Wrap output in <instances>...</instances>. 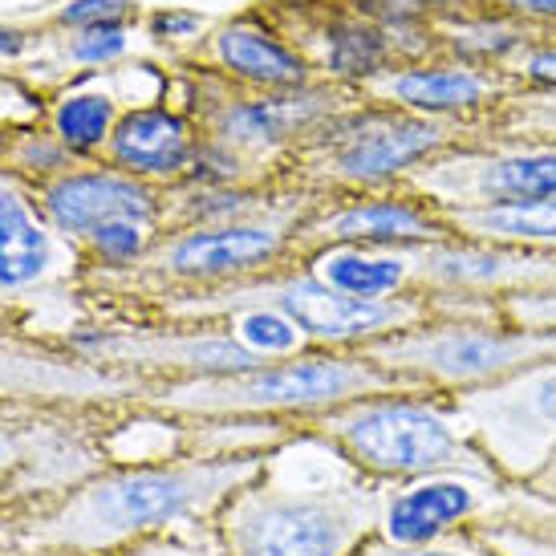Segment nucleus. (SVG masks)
Instances as JSON below:
<instances>
[{
  "label": "nucleus",
  "mask_w": 556,
  "mask_h": 556,
  "mask_svg": "<svg viewBox=\"0 0 556 556\" xmlns=\"http://www.w3.org/2000/svg\"><path fill=\"white\" fill-rule=\"evenodd\" d=\"M434 33H439V53L471 65H492V70H508L511 58L536 37L520 21L500 13L495 4H476L455 16H439Z\"/></svg>",
  "instance_id": "obj_24"
},
{
  "label": "nucleus",
  "mask_w": 556,
  "mask_h": 556,
  "mask_svg": "<svg viewBox=\"0 0 556 556\" xmlns=\"http://www.w3.org/2000/svg\"><path fill=\"white\" fill-rule=\"evenodd\" d=\"M126 49V33L118 25H102V29H86L74 41V58L78 62H114V58H123Z\"/></svg>",
  "instance_id": "obj_38"
},
{
  "label": "nucleus",
  "mask_w": 556,
  "mask_h": 556,
  "mask_svg": "<svg viewBox=\"0 0 556 556\" xmlns=\"http://www.w3.org/2000/svg\"><path fill=\"white\" fill-rule=\"evenodd\" d=\"M200 142L203 135L179 110L147 102V106H130L118 114L106 142V163L142 184H184L200 155Z\"/></svg>",
  "instance_id": "obj_19"
},
{
  "label": "nucleus",
  "mask_w": 556,
  "mask_h": 556,
  "mask_svg": "<svg viewBox=\"0 0 556 556\" xmlns=\"http://www.w3.org/2000/svg\"><path fill=\"white\" fill-rule=\"evenodd\" d=\"M0 556H16L13 544H9V528H4V520H0Z\"/></svg>",
  "instance_id": "obj_43"
},
{
  "label": "nucleus",
  "mask_w": 556,
  "mask_h": 556,
  "mask_svg": "<svg viewBox=\"0 0 556 556\" xmlns=\"http://www.w3.org/2000/svg\"><path fill=\"white\" fill-rule=\"evenodd\" d=\"M264 459H167L102 467L53 504L4 520L16 556H123L130 544L219 508L256 479Z\"/></svg>",
  "instance_id": "obj_1"
},
{
  "label": "nucleus",
  "mask_w": 556,
  "mask_h": 556,
  "mask_svg": "<svg viewBox=\"0 0 556 556\" xmlns=\"http://www.w3.org/2000/svg\"><path fill=\"white\" fill-rule=\"evenodd\" d=\"M325 74L341 86H357L366 90L378 74H387L390 65H399L390 37L366 16H338L325 29Z\"/></svg>",
  "instance_id": "obj_25"
},
{
  "label": "nucleus",
  "mask_w": 556,
  "mask_h": 556,
  "mask_svg": "<svg viewBox=\"0 0 556 556\" xmlns=\"http://www.w3.org/2000/svg\"><path fill=\"white\" fill-rule=\"evenodd\" d=\"M41 216L65 240L86 244L93 228L110 219H147L167 224V195L155 184H142L118 167H70L53 175L37 191Z\"/></svg>",
  "instance_id": "obj_17"
},
{
  "label": "nucleus",
  "mask_w": 556,
  "mask_h": 556,
  "mask_svg": "<svg viewBox=\"0 0 556 556\" xmlns=\"http://www.w3.org/2000/svg\"><path fill=\"white\" fill-rule=\"evenodd\" d=\"M248 289L261 301H277L280 309L301 325V333L309 338L313 350H333V354H366L378 341L394 338V333H402V329H410V325L427 317V301L418 293L390 296V301L345 296L338 289L321 285L301 261H293L289 268L273 273V277L248 280ZM256 296H244V301H256Z\"/></svg>",
  "instance_id": "obj_11"
},
{
  "label": "nucleus",
  "mask_w": 556,
  "mask_h": 556,
  "mask_svg": "<svg viewBox=\"0 0 556 556\" xmlns=\"http://www.w3.org/2000/svg\"><path fill=\"white\" fill-rule=\"evenodd\" d=\"M187 455V422L155 402H123L102 415V459L110 467L167 464Z\"/></svg>",
  "instance_id": "obj_21"
},
{
  "label": "nucleus",
  "mask_w": 556,
  "mask_h": 556,
  "mask_svg": "<svg viewBox=\"0 0 556 556\" xmlns=\"http://www.w3.org/2000/svg\"><path fill=\"white\" fill-rule=\"evenodd\" d=\"M464 139V130L447 123L357 98L313 130L309 142L296 151V170L309 179L317 195L390 191L406 187L418 167H427L434 155Z\"/></svg>",
  "instance_id": "obj_6"
},
{
  "label": "nucleus",
  "mask_w": 556,
  "mask_h": 556,
  "mask_svg": "<svg viewBox=\"0 0 556 556\" xmlns=\"http://www.w3.org/2000/svg\"><path fill=\"white\" fill-rule=\"evenodd\" d=\"M228 556H354L378 536V483L301 422L219 508Z\"/></svg>",
  "instance_id": "obj_2"
},
{
  "label": "nucleus",
  "mask_w": 556,
  "mask_h": 556,
  "mask_svg": "<svg viewBox=\"0 0 556 556\" xmlns=\"http://www.w3.org/2000/svg\"><path fill=\"white\" fill-rule=\"evenodd\" d=\"M345 98L325 86H301V90H273L256 98L216 102L207 114L203 139L228 147L240 163L252 155H273L280 147H305L317 126L338 114Z\"/></svg>",
  "instance_id": "obj_18"
},
{
  "label": "nucleus",
  "mask_w": 556,
  "mask_h": 556,
  "mask_svg": "<svg viewBox=\"0 0 556 556\" xmlns=\"http://www.w3.org/2000/svg\"><path fill=\"white\" fill-rule=\"evenodd\" d=\"M476 4H492V0H476Z\"/></svg>",
  "instance_id": "obj_45"
},
{
  "label": "nucleus",
  "mask_w": 556,
  "mask_h": 556,
  "mask_svg": "<svg viewBox=\"0 0 556 556\" xmlns=\"http://www.w3.org/2000/svg\"><path fill=\"white\" fill-rule=\"evenodd\" d=\"M556 285V256L528 248L471 240L447 232L443 240L418 248V296H455V301H495Z\"/></svg>",
  "instance_id": "obj_16"
},
{
  "label": "nucleus",
  "mask_w": 556,
  "mask_h": 556,
  "mask_svg": "<svg viewBox=\"0 0 556 556\" xmlns=\"http://www.w3.org/2000/svg\"><path fill=\"white\" fill-rule=\"evenodd\" d=\"M528 488H536V492H541L544 500H553V504H556V451L548 455V464H544L541 471H536V476L528 479Z\"/></svg>",
  "instance_id": "obj_41"
},
{
  "label": "nucleus",
  "mask_w": 556,
  "mask_h": 556,
  "mask_svg": "<svg viewBox=\"0 0 556 556\" xmlns=\"http://www.w3.org/2000/svg\"><path fill=\"white\" fill-rule=\"evenodd\" d=\"M451 232L447 216L410 187L390 191H350V195H317L301 219V256L329 244L362 248H422Z\"/></svg>",
  "instance_id": "obj_15"
},
{
  "label": "nucleus",
  "mask_w": 556,
  "mask_h": 556,
  "mask_svg": "<svg viewBox=\"0 0 556 556\" xmlns=\"http://www.w3.org/2000/svg\"><path fill=\"white\" fill-rule=\"evenodd\" d=\"M309 427L333 443L366 479L402 483V479L443 471V467H488L467 427L464 406L427 390H382L366 394L313 418ZM495 467V464H492Z\"/></svg>",
  "instance_id": "obj_4"
},
{
  "label": "nucleus",
  "mask_w": 556,
  "mask_h": 556,
  "mask_svg": "<svg viewBox=\"0 0 556 556\" xmlns=\"http://www.w3.org/2000/svg\"><path fill=\"white\" fill-rule=\"evenodd\" d=\"M402 390L370 354H333V350H305L285 362H261L252 370L219 374V378H187V382H159L142 402H155L179 418H280V422H313L338 410L345 402ZM410 390V387H406Z\"/></svg>",
  "instance_id": "obj_3"
},
{
  "label": "nucleus",
  "mask_w": 556,
  "mask_h": 556,
  "mask_svg": "<svg viewBox=\"0 0 556 556\" xmlns=\"http://www.w3.org/2000/svg\"><path fill=\"white\" fill-rule=\"evenodd\" d=\"M317 191L305 200L280 207L273 216L236 219V224H195V228H167L139 264L147 277L167 285L179 296H203L273 277L289 261H301V219L313 207Z\"/></svg>",
  "instance_id": "obj_7"
},
{
  "label": "nucleus",
  "mask_w": 556,
  "mask_h": 556,
  "mask_svg": "<svg viewBox=\"0 0 556 556\" xmlns=\"http://www.w3.org/2000/svg\"><path fill=\"white\" fill-rule=\"evenodd\" d=\"M525 483L500 467H443L378 488V541L431 548L476 536L520 500Z\"/></svg>",
  "instance_id": "obj_10"
},
{
  "label": "nucleus",
  "mask_w": 556,
  "mask_h": 556,
  "mask_svg": "<svg viewBox=\"0 0 556 556\" xmlns=\"http://www.w3.org/2000/svg\"><path fill=\"white\" fill-rule=\"evenodd\" d=\"M366 354L402 387L459 402L553 357L556 333L508 317H422Z\"/></svg>",
  "instance_id": "obj_5"
},
{
  "label": "nucleus",
  "mask_w": 556,
  "mask_h": 556,
  "mask_svg": "<svg viewBox=\"0 0 556 556\" xmlns=\"http://www.w3.org/2000/svg\"><path fill=\"white\" fill-rule=\"evenodd\" d=\"M102 415L0 399V520L46 508L106 467Z\"/></svg>",
  "instance_id": "obj_8"
},
{
  "label": "nucleus",
  "mask_w": 556,
  "mask_h": 556,
  "mask_svg": "<svg viewBox=\"0 0 556 556\" xmlns=\"http://www.w3.org/2000/svg\"><path fill=\"white\" fill-rule=\"evenodd\" d=\"M427 9H431L434 21H439V16H455V13H464V9H476V0H427Z\"/></svg>",
  "instance_id": "obj_42"
},
{
  "label": "nucleus",
  "mask_w": 556,
  "mask_h": 556,
  "mask_svg": "<svg viewBox=\"0 0 556 556\" xmlns=\"http://www.w3.org/2000/svg\"><path fill=\"white\" fill-rule=\"evenodd\" d=\"M488 135H511V139H556V93L516 90L495 114Z\"/></svg>",
  "instance_id": "obj_32"
},
{
  "label": "nucleus",
  "mask_w": 556,
  "mask_h": 556,
  "mask_svg": "<svg viewBox=\"0 0 556 556\" xmlns=\"http://www.w3.org/2000/svg\"><path fill=\"white\" fill-rule=\"evenodd\" d=\"M126 13H130V0H70L62 21L81 29H102V25H118Z\"/></svg>",
  "instance_id": "obj_37"
},
{
  "label": "nucleus",
  "mask_w": 556,
  "mask_h": 556,
  "mask_svg": "<svg viewBox=\"0 0 556 556\" xmlns=\"http://www.w3.org/2000/svg\"><path fill=\"white\" fill-rule=\"evenodd\" d=\"M187 422V455L195 459H264L268 451L285 443L293 422L280 418H184Z\"/></svg>",
  "instance_id": "obj_26"
},
{
  "label": "nucleus",
  "mask_w": 556,
  "mask_h": 556,
  "mask_svg": "<svg viewBox=\"0 0 556 556\" xmlns=\"http://www.w3.org/2000/svg\"><path fill=\"white\" fill-rule=\"evenodd\" d=\"M313 277L345 296L390 301L418 293V248H362L329 244L301 256Z\"/></svg>",
  "instance_id": "obj_20"
},
{
  "label": "nucleus",
  "mask_w": 556,
  "mask_h": 556,
  "mask_svg": "<svg viewBox=\"0 0 556 556\" xmlns=\"http://www.w3.org/2000/svg\"><path fill=\"white\" fill-rule=\"evenodd\" d=\"M216 62L236 81L256 86L261 93L309 86V62L280 37H273L261 25H248V21H236L216 33Z\"/></svg>",
  "instance_id": "obj_22"
},
{
  "label": "nucleus",
  "mask_w": 556,
  "mask_h": 556,
  "mask_svg": "<svg viewBox=\"0 0 556 556\" xmlns=\"http://www.w3.org/2000/svg\"><path fill=\"white\" fill-rule=\"evenodd\" d=\"M479 451L516 483H528L556 451V354L508 382L459 399Z\"/></svg>",
  "instance_id": "obj_13"
},
{
  "label": "nucleus",
  "mask_w": 556,
  "mask_h": 556,
  "mask_svg": "<svg viewBox=\"0 0 556 556\" xmlns=\"http://www.w3.org/2000/svg\"><path fill=\"white\" fill-rule=\"evenodd\" d=\"M508 78L516 81V90H536V93H556V37H532L508 65Z\"/></svg>",
  "instance_id": "obj_34"
},
{
  "label": "nucleus",
  "mask_w": 556,
  "mask_h": 556,
  "mask_svg": "<svg viewBox=\"0 0 556 556\" xmlns=\"http://www.w3.org/2000/svg\"><path fill=\"white\" fill-rule=\"evenodd\" d=\"M163 224H147V219H110L102 228H93L86 248L102 268H118V273H135L151 248L159 244Z\"/></svg>",
  "instance_id": "obj_31"
},
{
  "label": "nucleus",
  "mask_w": 556,
  "mask_h": 556,
  "mask_svg": "<svg viewBox=\"0 0 556 556\" xmlns=\"http://www.w3.org/2000/svg\"><path fill=\"white\" fill-rule=\"evenodd\" d=\"M516 81L508 70H492V65H471L447 53H434L422 62H399L387 74L362 90V98L382 102V106H399L406 114L431 118V123H447L464 130L467 139L488 135L495 114L504 110Z\"/></svg>",
  "instance_id": "obj_14"
},
{
  "label": "nucleus",
  "mask_w": 556,
  "mask_h": 556,
  "mask_svg": "<svg viewBox=\"0 0 556 556\" xmlns=\"http://www.w3.org/2000/svg\"><path fill=\"white\" fill-rule=\"evenodd\" d=\"M114 123H118V106L106 93H70L53 110V135L70 155L106 151Z\"/></svg>",
  "instance_id": "obj_30"
},
{
  "label": "nucleus",
  "mask_w": 556,
  "mask_h": 556,
  "mask_svg": "<svg viewBox=\"0 0 556 556\" xmlns=\"http://www.w3.org/2000/svg\"><path fill=\"white\" fill-rule=\"evenodd\" d=\"M354 556H495V553L483 548L476 536H464V541H451V544H431V548H402V544H387L374 536V541L362 544Z\"/></svg>",
  "instance_id": "obj_36"
},
{
  "label": "nucleus",
  "mask_w": 556,
  "mask_h": 556,
  "mask_svg": "<svg viewBox=\"0 0 556 556\" xmlns=\"http://www.w3.org/2000/svg\"><path fill=\"white\" fill-rule=\"evenodd\" d=\"M9 49H16V33L0 29V53H9Z\"/></svg>",
  "instance_id": "obj_44"
},
{
  "label": "nucleus",
  "mask_w": 556,
  "mask_h": 556,
  "mask_svg": "<svg viewBox=\"0 0 556 556\" xmlns=\"http://www.w3.org/2000/svg\"><path fill=\"white\" fill-rule=\"evenodd\" d=\"M451 232L492 244L528 248L556 256V200L525 203V207H492V212H459L447 216Z\"/></svg>",
  "instance_id": "obj_27"
},
{
  "label": "nucleus",
  "mask_w": 556,
  "mask_h": 556,
  "mask_svg": "<svg viewBox=\"0 0 556 556\" xmlns=\"http://www.w3.org/2000/svg\"><path fill=\"white\" fill-rule=\"evenodd\" d=\"M78 354L110 366V370L135 374L142 382H187V378H219V374L252 370L261 362L236 345L224 317L216 321H175L151 325V329H118L102 333L93 329L78 338Z\"/></svg>",
  "instance_id": "obj_12"
},
{
  "label": "nucleus",
  "mask_w": 556,
  "mask_h": 556,
  "mask_svg": "<svg viewBox=\"0 0 556 556\" xmlns=\"http://www.w3.org/2000/svg\"><path fill=\"white\" fill-rule=\"evenodd\" d=\"M224 325L236 338V345L244 350L252 362H285L313 350L309 338L301 333V325L280 309L277 301H240L224 313Z\"/></svg>",
  "instance_id": "obj_29"
},
{
  "label": "nucleus",
  "mask_w": 556,
  "mask_h": 556,
  "mask_svg": "<svg viewBox=\"0 0 556 556\" xmlns=\"http://www.w3.org/2000/svg\"><path fill=\"white\" fill-rule=\"evenodd\" d=\"M53 224L21 191L0 187V289L37 285L53 268Z\"/></svg>",
  "instance_id": "obj_23"
},
{
  "label": "nucleus",
  "mask_w": 556,
  "mask_h": 556,
  "mask_svg": "<svg viewBox=\"0 0 556 556\" xmlns=\"http://www.w3.org/2000/svg\"><path fill=\"white\" fill-rule=\"evenodd\" d=\"M200 29V16L195 13H155L151 16V33L155 37H191Z\"/></svg>",
  "instance_id": "obj_40"
},
{
  "label": "nucleus",
  "mask_w": 556,
  "mask_h": 556,
  "mask_svg": "<svg viewBox=\"0 0 556 556\" xmlns=\"http://www.w3.org/2000/svg\"><path fill=\"white\" fill-rule=\"evenodd\" d=\"M504 317H508L511 325H525V329L556 333V285H544V289H532V293L508 296V301H504Z\"/></svg>",
  "instance_id": "obj_35"
},
{
  "label": "nucleus",
  "mask_w": 556,
  "mask_h": 556,
  "mask_svg": "<svg viewBox=\"0 0 556 556\" xmlns=\"http://www.w3.org/2000/svg\"><path fill=\"white\" fill-rule=\"evenodd\" d=\"M406 187L431 200L443 216L556 200V139H464L418 167Z\"/></svg>",
  "instance_id": "obj_9"
},
{
  "label": "nucleus",
  "mask_w": 556,
  "mask_h": 556,
  "mask_svg": "<svg viewBox=\"0 0 556 556\" xmlns=\"http://www.w3.org/2000/svg\"><path fill=\"white\" fill-rule=\"evenodd\" d=\"M495 9L532 33L556 29V0H495Z\"/></svg>",
  "instance_id": "obj_39"
},
{
  "label": "nucleus",
  "mask_w": 556,
  "mask_h": 556,
  "mask_svg": "<svg viewBox=\"0 0 556 556\" xmlns=\"http://www.w3.org/2000/svg\"><path fill=\"white\" fill-rule=\"evenodd\" d=\"M476 541L495 556H556V504L525 483L520 500L479 528Z\"/></svg>",
  "instance_id": "obj_28"
},
{
  "label": "nucleus",
  "mask_w": 556,
  "mask_h": 556,
  "mask_svg": "<svg viewBox=\"0 0 556 556\" xmlns=\"http://www.w3.org/2000/svg\"><path fill=\"white\" fill-rule=\"evenodd\" d=\"M123 556H228V548H224L216 520H191V525H175L130 544Z\"/></svg>",
  "instance_id": "obj_33"
}]
</instances>
